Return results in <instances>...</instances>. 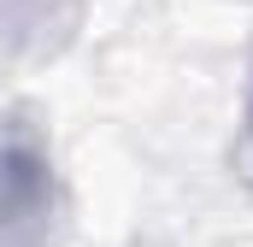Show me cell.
Here are the masks:
<instances>
[{"instance_id":"obj_1","label":"cell","mask_w":253,"mask_h":247,"mask_svg":"<svg viewBox=\"0 0 253 247\" xmlns=\"http://www.w3.org/2000/svg\"><path fill=\"white\" fill-rule=\"evenodd\" d=\"M59 188L53 165L30 135L0 141V247H53Z\"/></svg>"}]
</instances>
